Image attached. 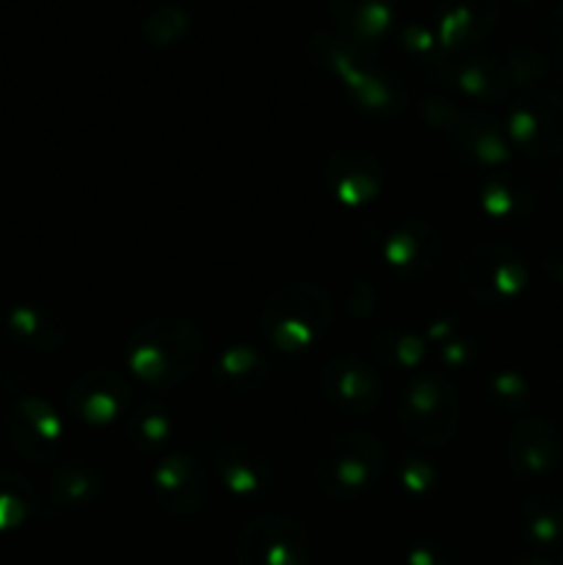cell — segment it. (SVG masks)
Listing matches in <instances>:
<instances>
[{
    "instance_id": "1",
    "label": "cell",
    "mask_w": 563,
    "mask_h": 565,
    "mask_svg": "<svg viewBox=\"0 0 563 565\" xmlns=\"http://www.w3.org/2000/svg\"><path fill=\"white\" fill-rule=\"evenodd\" d=\"M309 58L320 70L340 77L346 92L351 94L353 103L362 105L373 114H397L406 103V88L392 75L390 70L379 64L370 55V50L357 47L334 33L318 31L309 39Z\"/></svg>"
},
{
    "instance_id": "2",
    "label": "cell",
    "mask_w": 563,
    "mask_h": 565,
    "mask_svg": "<svg viewBox=\"0 0 563 565\" xmlns=\"http://www.w3.org/2000/svg\"><path fill=\"white\" fill-rule=\"evenodd\" d=\"M204 342L196 326L177 318H160L141 326L127 342V364L152 386H174L196 370Z\"/></svg>"
},
{
    "instance_id": "3",
    "label": "cell",
    "mask_w": 563,
    "mask_h": 565,
    "mask_svg": "<svg viewBox=\"0 0 563 565\" xmlns=\"http://www.w3.org/2000/svg\"><path fill=\"white\" fill-rule=\"evenodd\" d=\"M386 463V450L370 434L334 436L315 458V483L334 500H348L375 486Z\"/></svg>"
},
{
    "instance_id": "4",
    "label": "cell",
    "mask_w": 563,
    "mask_h": 565,
    "mask_svg": "<svg viewBox=\"0 0 563 565\" xmlns=\"http://www.w3.org/2000/svg\"><path fill=\"white\" fill-rule=\"evenodd\" d=\"M331 303L320 287L290 285L276 290L263 309L265 334L282 351H304L329 331Z\"/></svg>"
},
{
    "instance_id": "5",
    "label": "cell",
    "mask_w": 563,
    "mask_h": 565,
    "mask_svg": "<svg viewBox=\"0 0 563 565\" xmlns=\"http://www.w3.org/2000/svg\"><path fill=\"white\" fill-rule=\"evenodd\" d=\"M397 414L408 436L425 445H445L458 425V397L445 379L423 373L403 390Z\"/></svg>"
},
{
    "instance_id": "6",
    "label": "cell",
    "mask_w": 563,
    "mask_h": 565,
    "mask_svg": "<svg viewBox=\"0 0 563 565\" xmlns=\"http://www.w3.org/2000/svg\"><path fill=\"white\" fill-rule=\"evenodd\" d=\"M508 136L530 158L563 152V97L546 88H528L508 114Z\"/></svg>"
},
{
    "instance_id": "7",
    "label": "cell",
    "mask_w": 563,
    "mask_h": 565,
    "mask_svg": "<svg viewBox=\"0 0 563 565\" xmlns=\"http://www.w3.org/2000/svg\"><path fill=\"white\" fill-rule=\"evenodd\" d=\"M309 533L287 516H263L237 533V565H309Z\"/></svg>"
},
{
    "instance_id": "8",
    "label": "cell",
    "mask_w": 563,
    "mask_h": 565,
    "mask_svg": "<svg viewBox=\"0 0 563 565\" xmlns=\"http://www.w3.org/2000/svg\"><path fill=\"white\" fill-rule=\"evenodd\" d=\"M461 285L472 298L502 303L517 298L528 285V268L519 254L506 246H478L464 257Z\"/></svg>"
},
{
    "instance_id": "9",
    "label": "cell",
    "mask_w": 563,
    "mask_h": 565,
    "mask_svg": "<svg viewBox=\"0 0 563 565\" xmlns=\"http://www.w3.org/2000/svg\"><path fill=\"white\" fill-rule=\"evenodd\" d=\"M500 17V0H439L436 39L447 55L475 50Z\"/></svg>"
},
{
    "instance_id": "10",
    "label": "cell",
    "mask_w": 563,
    "mask_h": 565,
    "mask_svg": "<svg viewBox=\"0 0 563 565\" xmlns=\"http://www.w3.org/2000/svg\"><path fill=\"white\" fill-rule=\"evenodd\" d=\"M557 458H561V434L555 425L530 417L513 428L508 441V463L519 480L524 483L541 480L557 467Z\"/></svg>"
},
{
    "instance_id": "11",
    "label": "cell",
    "mask_w": 563,
    "mask_h": 565,
    "mask_svg": "<svg viewBox=\"0 0 563 565\" xmlns=\"http://www.w3.org/2000/svg\"><path fill=\"white\" fill-rule=\"evenodd\" d=\"M436 75L461 88L469 97L486 99V103L506 97L513 83L506 61L491 53H478V50L447 55L439 70H436Z\"/></svg>"
},
{
    "instance_id": "12",
    "label": "cell",
    "mask_w": 563,
    "mask_h": 565,
    "mask_svg": "<svg viewBox=\"0 0 563 565\" xmlns=\"http://www.w3.org/2000/svg\"><path fill=\"white\" fill-rule=\"evenodd\" d=\"M323 390L331 406L346 414H364L381 397V379L373 367L353 356H337L323 370Z\"/></svg>"
},
{
    "instance_id": "13",
    "label": "cell",
    "mask_w": 563,
    "mask_h": 565,
    "mask_svg": "<svg viewBox=\"0 0 563 565\" xmlns=\"http://www.w3.org/2000/svg\"><path fill=\"white\" fill-rule=\"evenodd\" d=\"M130 401V386L114 370H92L77 375L70 386V406L81 419L94 425L114 423Z\"/></svg>"
},
{
    "instance_id": "14",
    "label": "cell",
    "mask_w": 563,
    "mask_h": 565,
    "mask_svg": "<svg viewBox=\"0 0 563 565\" xmlns=\"http://www.w3.org/2000/svg\"><path fill=\"white\" fill-rule=\"evenodd\" d=\"M9 434L22 456L31 461H47L59 447L61 423L44 401L22 397L9 414Z\"/></svg>"
},
{
    "instance_id": "15",
    "label": "cell",
    "mask_w": 563,
    "mask_h": 565,
    "mask_svg": "<svg viewBox=\"0 0 563 565\" xmlns=\"http://www.w3.org/2000/svg\"><path fill=\"white\" fill-rule=\"evenodd\" d=\"M329 9L340 36L362 50L381 42L395 20V0H329Z\"/></svg>"
},
{
    "instance_id": "16",
    "label": "cell",
    "mask_w": 563,
    "mask_h": 565,
    "mask_svg": "<svg viewBox=\"0 0 563 565\" xmlns=\"http://www.w3.org/2000/svg\"><path fill=\"white\" fill-rule=\"evenodd\" d=\"M204 475L191 458L171 456L155 469V494L158 502L171 513H193L204 502Z\"/></svg>"
},
{
    "instance_id": "17",
    "label": "cell",
    "mask_w": 563,
    "mask_h": 565,
    "mask_svg": "<svg viewBox=\"0 0 563 565\" xmlns=\"http://www.w3.org/2000/svg\"><path fill=\"white\" fill-rule=\"evenodd\" d=\"M219 472L226 489L241 497L263 494L274 480L268 458L254 450L252 445H237V441H232L219 452Z\"/></svg>"
},
{
    "instance_id": "18",
    "label": "cell",
    "mask_w": 563,
    "mask_h": 565,
    "mask_svg": "<svg viewBox=\"0 0 563 565\" xmlns=\"http://www.w3.org/2000/svg\"><path fill=\"white\" fill-rule=\"evenodd\" d=\"M439 254V241L425 224L408 221L397 226L386 241V259L395 270L406 276H423L434 268V259Z\"/></svg>"
},
{
    "instance_id": "19",
    "label": "cell",
    "mask_w": 563,
    "mask_h": 565,
    "mask_svg": "<svg viewBox=\"0 0 563 565\" xmlns=\"http://www.w3.org/2000/svg\"><path fill=\"white\" fill-rule=\"evenodd\" d=\"M379 166L373 158L357 152V149H348V152L334 154L329 160V169H326V180L334 185L337 196L342 202H368L379 191Z\"/></svg>"
},
{
    "instance_id": "20",
    "label": "cell",
    "mask_w": 563,
    "mask_h": 565,
    "mask_svg": "<svg viewBox=\"0 0 563 565\" xmlns=\"http://www.w3.org/2000/svg\"><path fill=\"white\" fill-rule=\"evenodd\" d=\"M519 527L522 535L539 550H550L563 541V497L555 491L539 489L524 497L519 508Z\"/></svg>"
},
{
    "instance_id": "21",
    "label": "cell",
    "mask_w": 563,
    "mask_h": 565,
    "mask_svg": "<svg viewBox=\"0 0 563 565\" xmlns=\"http://www.w3.org/2000/svg\"><path fill=\"white\" fill-rule=\"evenodd\" d=\"M450 116L456 119V143L464 149V154L478 163H500L508 158L506 136L495 119L486 114H469V110L464 114L453 110Z\"/></svg>"
},
{
    "instance_id": "22",
    "label": "cell",
    "mask_w": 563,
    "mask_h": 565,
    "mask_svg": "<svg viewBox=\"0 0 563 565\" xmlns=\"http://www.w3.org/2000/svg\"><path fill=\"white\" fill-rule=\"evenodd\" d=\"M9 329L14 340L31 351H53L61 340H64V326L55 320L53 312L42 307H17L9 315Z\"/></svg>"
},
{
    "instance_id": "23",
    "label": "cell",
    "mask_w": 563,
    "mask_h": 565,
    "mask_svg": "<svg viewBox=\"0 0 563 565\" xmlns=\"http://www.w3.org/2000/svg\"><path fill=\"white\" fill-rule=\"evenodd\" d=\"M215 381L230 392L254 390L265 379V362L252 348H230L215 364Z\"/></svg>"
},
{
    "instance_id": "24",
    "label": "cell",
    "mask_w": 563,
    "mask_h": 565,
    "mask_svg": "<svg viewBox=\"0 0 563 565\" xmlns=\"http://www.w3.org/2000/svg\"><path fill=\"white\" fill-rule=\"evenodd\" d=\"M36 489L14 472H0V530H14L33 516Z\"/></svg>"
},
{
    "instance_id": "25",
    "label": "cell",
    "mask_w": 563,
    "mask_h": 565,
    "mask_svg": "<svg viewBox=\"0 0 563 565\" xmlns=\"http://www.w3.org/2000/svg\"><path fill=\"white\" fill-rule=\"evenodd\" d=\"M484 204L491 215L500 218H524L533 210V191L522 180L497 177L484 188Z\"/></svg>"
},
{
    "instance_id": "26",
    "label": "cell",
    "mask_w": 563,
    "mask_h": 565,
    "mask_svg": "<svg viewBox=\"0 0 563 565\" xmlns=\"http://www.w3.org/2000/svg\"><path fill=\"white\" fill-rule=\"evenodd\" d=\"M97 489L99 478L94 475V469L86 467V463H66L64 469H59V472L53 475V483H50L53 502L64 508L86 505Z\"/></svg>"
},
{
    "instance_id": "27",
    "label": "cell",
    "mask_w": 563,
    "mask_h": 565,
    "mask_svg": "<svg viewBox=\"0 0 563 565\" xmlns=\"http://www.w3.org/2000/svg\"><path fill=\"white\" fill-rule=\"evenodd\" d=\"M188 28H191V17H188V11L182 9V6L166 3L160 6V9H155L152 14L144 20L141 36L147 39L149 44H155V47H166V44L180 42V39L188 33Z\"/></svg>"
},
{
    "instance_id": "28",
    "label": "cell",
    "mask_w": 563,
    "mask_h": 565,
    "mask_svg": "<svg viewBox=\"0 0 563 565\" xmlns=\"http://www.w3.org/2000/svg\"><path fill=\"white\" fill-rule=\"evenodd\" d=\"M401 44L419 66H428V70H439L442 61L447 58V53L442 50L439 39H436L434 28H425L419 22H408L401 33Z\"/></svg>"
},
{
    "instance_id": "29",
    "label": "cell",
    "mask_w": 563,
    "mask_h": 565,
    "mask_svg": "<svg viewBox=\"0 0 563 565\" xmlns=\"http://www.w3.org/2000/svg\"><path fill=\"white\" fill-rule=\"evenodd\" d=\"M375 353L384 359L386 364L395 367H414L423 359V342L414 334H403L397 329H386L375 337Z\"/></svg>"
},
{
    "instance_id": "30",
    "label": "cell",
    "mask_w": 563,
    "mask_h": 565,
    "mask_svg": "<svg viewBox=\"0 0 563 565\" xmlns=\"http://www.w3.org/2000/svg\"><path fill=\"white\" fill-rule=\"evenodd\" d=\"M169 430H171L169 414L158 412L155 406H144L132 414L130 434H132V445H136L138 450H149V447L163 445Z\"/></svg>"
},
{
    "instance_id": "31",
    "label": "cell",
    "mask_w": 563,
    "mask_h": 565,
    "mask_svg": "<svg viewBox=\"0 0 563 565\" xmlns=\"http://www.w3.org/2000/svg\"><path fill=\"white\" fill-rule=\"evenodd\" d=\"M506 66H508V72H511L513 83L541 81L546 72L544 55H541L533 44H524V42L513 44V47L508 50Z\"/></svg>"
},
{
    "instance_id": "32",
    "label": "cell",
    "mask_w": 563,
    "mask_h": 565,
    "mask_svg": "<svg viewBox=\"0 0 563 565\" xmlns=\"http://www.w3.org/2000/svg\"><path fill=\"white\" fill-rule=\"evenodd\" d=\"M408 565H456V557L447 550L442 541L436 539H423L417 544H412L406 557Z\"/></svg>"
},
{
    "instance_id": "33",
    "label": "cell",
    "mask_w": 563,
    "mask_h": 565,
    "mask_svg": "<svg viewBox=\"0 0 563 565\" xmlns=\"http://www.w3.org/2000/svg\"><path fill=\"white\" fill-rule=\"evenodd\" d=\"M544 268H550V270L561 268V274H555L552 279L563 281V252H555V254H550V257H544Z\"/></svg>"
},
{
    "instance_id": "34",
    "label": "cell",
    "mask_w": 563,
    "mask_h": 565,
    "mask_svg": "<svg viewBox=\"0 0 563 565\" xmlns=\"http://www.w3.org/2000/svg\"><path fill=\"white\" fill-rule=\"evenodd\" d=\"M508 565H550V563L539 555H517Z\"/></svg>"
},
{
    "instance_id": "35",
    "label": "cell",
    "mask_w": 563,
    "mask_h": 565,
    "mask_svg": "<svg viewBox=\"0 0 563 565\" xmlns=\"http://www.w3.org/2000/svg\"><path fill=\"white\" fill-rule=\"evenodd\" d=\"M555 64H557V70H561V75H563V36L555 39Z\"/></svg>"
},
{
    "instance_id": "36",
    "label": "cell",
    "mask_w": 563,
    "mask_h": 565,
    "mask_svg": "<svg viewBox=\"0 0 563 565\" xmlns=\"http://www.w3.org/2000/svg\"><path fill=\"white\" fill-rule=\"evenodd\" d=\"M513 6H522V9H533V6H539L541 0H511Z\"/></svg>"
},
{
    "instance_id": "37",
    "label": "cell",
    "mask_w": 563,
    "mask_h": 565,
    "mask_svg": "<svg viewBox=\"0 0 563 565\" xmlns=\"http://www.w3.org/2000/svg\"><path fill=\"white\" fill-rule=\"evenodd\" d=\"M557 182H561V191H563V169H561V177H557Z\"/></svg>"
},
{
    "instance_id": "38",
    "label": "cell",
    "mask_w": 563,
    "mask_h": 565,
    "mask_svg": "<svg viewBox=\"0 0 563 565\" xmlns=\"http://www.w3.org/2000/svg\"><path fill=\"white\" fill-rule=\"evenodd\" d=\"M561 6H563V0H561Z\"/></svg>"
},
{
    "instance_id": "39",
    "label": "cell",
    "mask_w": 563,
    "mask_h": 565,
    "mask_svg": "<svg viewBox=\"0 0 563 565\" xmlns=\"http://www.w3.org/2000/svg\"><path fill=\"white\" fill-rule=\"evenodd\" d=\"M561 565H563V561H561Z\"/></svg>"
}]
</instances>
